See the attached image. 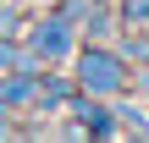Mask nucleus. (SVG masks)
<instances>
[{
    "mask_svg": "<svg viewBox=\"0 0 149 143\" xmlns=\"http://www.w3.org/2000/svg\"><path fill=\"white\" fill-rule=\"evenodd\" d=\"M111 77H122V66H111L105 55H88V61H83V83H88V88H105Z\"/></svg>",
    "mask_w": 149,
    "mask_h": 143,
    "instance_id": "1",
    "label": "nucleus"
}]
</instances>
